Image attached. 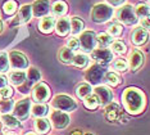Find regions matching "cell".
<instances>
[{
    "label": "cell",
    "instance_id": "cell-1",
    "mask_svg": "<svg viewBox=\"0 0 150 135\" xmlns=\"http://www.w3.org/2000/svg\"><path fill=\"white\" fill-rule=\"evenodd\" d=\"M125 108L132 115H137L145 107V96L136 88H128L123 93Z\"/></svg>",
    "mask_w": 150,
    "mask_h": 135
},
{
    "label": "cell",
    "instance_id": "cell-19",
    "mask_svg": "<svg viewBox=\"0 0 150 135\" xmlns=\"http://www.w3.org/2000/svg\"><path fill=\"white\" fill-rule=\"evenodd\" d=\"M54 25H55V21H54L53 17H44V18L40 21L39 27L40 31L44 34H50L54 29Z\"/></svg>",
    "mask_w": 150,
    "mask_h": 135
},
{
    "label": "cell",
    "instance_id": "cell-20",
    "mask_svg": "<svg viewBox=\"0 0 150 135\" xmlns=\"http://www.w3.org/2000/svg\"><path fill=\"white\" fill-rule=\"evenodd\" d=\"M69 22H71V30L69 31L72 32V35H74V36L80 35L83 30V22L78 18V17H73Z\"/></svg>",
    "mask_w": 150,
    "mask_h": 135
},
{
    "label": "cell",
    "instance_id": "cell-14",
    "mask_svg": "<svg viewBox=\"0 0 150 135\" xmlns=\"http://www.w3.org/2000/svg\"><path fill=\"white\" fill-rule=\"evenodd\" d=\"M32 17V9L31 5H23L21 9H19V13L17 16V18L14 19L13 25H23V23H27Z\"/></svg>",
    "mask_w": 150,
    "mask_h": 135
},
{
    "label": "cell",
    "instance_id": "cell-36",
    "mask_svg": "<svg viewBox=\"0 0 150 135\" xmlns=\"http://www.w3.org/2000/svg\"><path fill=\"white\" fill-rule=\"evenodd\" d=\"M9 70V59L6 53H0V72H6Z\"/></svg>",
    "mask_w": 150,
    "mask_h": 135
},
{
    "label": "cell",
    "instance_id": "cell-11",
    "mask_svg": "<svg viewBox=\"0 0 150 135\" xmlns=\"http://www.w3.org/2000/svg\"><path fill=\"white\" fill-rule=\"evenodd\" d=\"M33 99L37 100V102H45V100L49 99V95H50V90H49V86L44 82H40L37 84L35 88H33Z\"/></svg>",
    "mask_w": 150,
    "mask_h": 135
},
{
    "label": "cell",
    "instance_id": "cell-3",
    "mask_svg": "<svg viewBox=\"0 0 150 135\" xmlns=\"http://www.w3.org/2000/svg\"><path fill=\"white\" fill-rule=\"evenodd\" d=\"M53 107L57 111H62V112H72L76 109V102L68 95H57L53 99Z\"/></svg>",
    "mask_w": 150,
    "mask_h": 135
},
{
    "label": "cell",
    "instance_id": "cell-13",
    "mask_svg": "<svg viewBox=\"0 0 150 135\" xmlns=\"http://www.w3.org/2000/svg\"><path fill=\"white\" fill-rule=\"evenodd\" d=\"M91 55H93V58L96 62L101 64H105V63H109L112 59H113V53H112L109 49H94L91 51Z\"/></svg>",
    "mask_w": 150,
    "mask_h": 135
},
{
    "label": "cell",
    "instance_id": "cell-50",
    "mask_svg": "<svg viewBox=\"0 0 150 135\" xmlns=\"http://www.w3.org/2000/svg\"><path fill=\"white\" fill-rule=\"evenodd\" d=\"M0 126H1V125H0Z\"/></svg>",
    "mask_w": 150,
    "mask_h": 135
},
{
    "label": "cell",
    "instance_id": "cell-40",
    "mask_svg": "<svg viewBox=\"0 0 150 135\" xmlns=\"http://www.w3.org/2000/svg\"><path fill=\"white\" fill-rule=\"evenodd\" d=\"M68 49H71V50H78V48H80V44H78V40L77 39H71L69 41H68Z\"/></svg>",
    "mask_w": 150,
    "mask_h": 135
},
{
    "label": "cell",
    "instance_id": "cell-21",
    "mask_svg": "<svg viewBox=\"0 0 150 135\" xmlns=\"http://www.w3.org/2000/svg\"><path fill=\"white\" fill-rule=\"evenodd\" d=\"M52 9H53V14L55 17H63L67 13L68 6L64 1H57V3H54Z\"/></svg>",
    "mask_w": 150,
    "mask_h": 135
},
{
    "label": "cell",
    "instance_id": "cell-12",
    "mask_svg": "<svg viewBox=\"0 0 150 135\" xmlns=\"http://www.w3.org/2000/svg\"><path fill=\"white\" fill-rule=\"evenodd\" d=\"M52 122L57 129H64L69 124V117L62 111H54L52 113Z\"/></svg>",
    "mask_w": 150,
    "mask_h": 135
},
{
    "label": "cell",
    "instance_id": "cell-17",
    "mask_svg": "<svg viewBox=\"0 0 150 135\" xmlns=\"http://www.w3.org/2000/svg\"><path fill=\"white\" fill-rule=\"evenodd\" d=\"M105 116H107L108 121H115L121 117V108L115 103H110L107 108H105Z\"/></svg>",
    "mask_w": 150,
    "mask_h": 135
},
{
    "label": "cell",
    "instance_id": "cell-39",
    "mask_svg": "<svg viewBox=\"0 0 150 135\" xmlns=\"http://www.w3.org/2000/svg\"><path fill=\"white\" fill-rule=\"evenodd\" d=\"M114 70L117 71H126L127 70V62L123 58H119V59H115L114 61Z\"/></svg>",
    "mask_w": 150,
    "mask_h": 135
},
{
    "label": "cell",
    "instance_id": "cell-18",
    "mask_svg": "<svg viewBox=\"0 0 150 135\" xmlns=\"http://www.w3.org/2000/svg\"><path fill=\"white\" fill-rule=\"evenodd\" d=\"M55 30H57V34L60 36H66L71 30V22L68 18H59L57 22V26H55Z\"/></svg>",
    "mask_w": 150,
    "mask_h": 135
},
{
    "label": "cell",
    "instance_id": "cell-5",
    "mask_svg": "<svg viewBox=\"0 0 150 135\" xmlns=\"http://www.w3.org/2000/svg\"><path fill=\"white\" fill-rule=\"evenodd\" d=\"M104 75H105L104 68L101 67V66H99V64H94L86 71V74H85V79H86L91 85H98L99 82L103 80Z\"/></svg>",
    "mask_w": 150,
    "mask_h": 135
},
{
    "label": "cell",
    "instance_id": "cell-44",
    "mask_svg": "<svg viewBox=\"0 0 150 135\" xmlns=\"http://www.w3.org/2000/svg\"><path fill=\"white\" fill-rule=\"evenodd\" d=\"M109 3H110L112 5H121L122 3H125L126 0H108Z\"/></svg>",
    "mask_w": 150,
    "mask_h": 135
},
{
    "label": "cell",
    "instance_id": "cell-23",
    "mask_svg": "<svg viewBox=\"0 0 150 135\" xmlns=\"http://www.w3.org/2000/svg\"><path fill=\"white\" fill-rule=\"evenodd\" d=\"M35 127L40 134H46L50 130V122L46 119H37L35 122Z\"/></svg>",
    "mask_w": 150,
    "mask_h": 135
},
{
    "label": "cell",
    "instance_id": "cell-2",
    "mask_svg": "<svg viewBox=\"0 0 150 135\" xmlns=\"http://www.w3.org/2000/svg\"><path fill=\"white\" fill-rule=\"evenodd\" d=\"M112 17H113V8L108 4H103V3L95 5L91 12V18L96 23L108 22Z\"/></svg>",
    "mask_w": 150,
    "mask_h": 135
},
{
    "label": "cell",
    "instance_id": "cell-29",
    "mask_svg": "<svg viewBox=\"0 0 150 135\" xmlns=\"http://www.w3.org/2000/svg\"><path fill=\"white\" fill-rule=\"evenodd\" d=\"M3 10H4V13L6 16H13L17 10V3L13 1V0H8L3 5Z\"/></svg>",
    "mask_w": 150,
    "mask_h": 135
},
{
    "label": "cell",
    "instance_id": "cell-30",
    "mask_svg": "<svg viewBox=\"0 0 150 135\" xmlns=\"http://www.w3.org/2000/svg\"><path fill=\"white\" fill-rule=\"evenodd\" d=\"M13 106H14V102H13L11 98H5L4 100H0V112L1 113L11 112Z\"/></svg>",
    "mask_w": 150,
    "mask_h": 135
},
{
    "label": "cell",
    "instance_id": "cell-28",
    "mask_svg": "<svg viewBox=\"0 0 150 135\" xmlns=\"http://www.w3.org/2000/svg\"><path fill=\"white\" fill-rule=\"evenodd\" d=\"M73 64L76 67H80V68H85L88 63V58L86 57L85 54H77L73 57Z\"/></svg>",
    "mask_w": 150,
    "mask_h": 135
},
{
    "label": "cell",
    "instance_id": "cell-37",
    "mask_svg": "<svg viewBox=\"0 0 150 135\" xmlns=\"http://www.w3.org/2000/svg\"><path fill=\"white\" fill-rule=\"evenodd\" d=\"M112 51H114L117 54H123L126 51V45L122 41H115V43L112 44Z\"/></svg>",
    "mask_w": 150,
    "mask_h": 135
},
{
    "label": "cell",
    "instance_id": "cell-9",
    "mask_svg": "<svg viewBox=\"0 0 150 135\" xmlns=\"http://www.w3.org/2000/svg\"><path fill=\"white\" fill-rule=\"evenodd\" d=\"M32 13L36 18L44 17L49 13L50 10V3L49 0H35V3L31 5Z\"/></svg>",
    "mask_w": 150,
    "mask_h": 135
},
{
    "label": "cell",
    "instance_id": "cell-32",
    "mask_svg": "<svg viewBox=\"0 0 150 135\" xmlns=\"http://www.w3.org/2000/svg\"><path fill=\"white\" fill-rule=\"evenodd\" d=\"M83 103H85V107L88 109H95L99 106V100L96 98V95H91V94L85 98Z\"/></svg>",
    "mask_w": 150,
    "mask_h": 135
},
{
    "label": "cell",
    "instance_id": "cell-10",
    "mask_svg": "<svg viewBox=\"0 0 150 135\" xmlns=\"http://www.w3.org/2000/svg\"><path fill=\"white\" fill-rule=\"evenodd\" d=\"M95 95L99 100V104L101 106H107L112 102L113 99V94H112V90H109L107 86H96L95 89Z\"/></svg>",
    "mask_w": 150,
    "mask_h": 135
},
{
    "label": "cell",
    "instance_id": "cell-27",
    "mask_svg": "<svg viewBox=\"0 0 150 135\" xmlns=\"http://www.w3.org/2000/svg\"><path fill=\"white\" fill-rule=\"evenodd\" d=\"M73 51L68 48H62L59 51V59L64 62V63H71L73 61Z\"/></svg>",
    "mask_w": 150,
    "mask_h": 135
},
{
    "label": "cell",
    "instance_id": "cell-33",
    "mask_svg": "<svg viewBox=\"0 0 150 135\" xmlns=\"http://www.w3.org/2000/svg\"><path fill=\"white\" fill-rule=\"evenodd\" d=\"M135 14L136 17H140V18H148L149 17V8H148V5H145V4H139L137 6H136V9H135Z\"/></svg>",
    "mask_w": 150,
    "mask_h": 135
},
{
    "label": "cell",
    "instance_id": "cell-7",
    "mask_svg": "<svg viewBox=\"0 0 150 135\" xmlns=\"http://www.w3.org/2000/svg\"><path fill=\"white\" fill-rule=\"evenodd\" d=\"M9 62H11V66L14 70H18L21 71L23 68H27L28 67V61H27L26 55L19 53V51H12L8 57Z\"/></svg>",
    "mask_w": 150,
    "mask_h": 135
},
{
    "label": "cell",
    "instance_id": "cell-22",
    "mask_svg": "<svg viewBox=\"0 0 150 135\" xmlns=\"http://www.w3.org/2000/svg\"><path fill=\"white\" fill-rule=\"evenodd\" d=\"M11 82L13 85H16V86H19V85H22L23 82H25L26 80V74L23 71H14V72H12L11 74Z\"/></svg>",
    "mask_w": 150,
    "mask_h": 135
},
{
    "label": "cell",
    "instance_id": "cell-34",
    "mask_svg": "<svg viewBox=\"0 0 150 135\" xmlns=\"http://www.w3.org/2000/svg\"><path fill=\"white\" fill-rule=\"evenodd\" d=\"M105 81H107L108 85L115 86L119 84L121 79H119V76L117 74H114V72H108V74H105Z\"/></svg>",
    "mask_w": 150,
    "mask_h": 135
},
{
    "label": "cell",
    "instance_id": "cell-38",
    "mask_svg": "<svg viewBox=\"0 0 150 135\" xmlns=\"http://www.w3.org/2000/svg\"><path fill=\"white\" fill-rule=\"evenodd\" d=\"M108 31L110 34V36H119L122 34V26L118 25V23H112L108 27Z\"/></svg>",
    "mask_w": 150,
    "mask_h": 135
},
{
    "label": "cell",
    "instance_id": "cell-25",
    "mask_svg": "<svg viewBox=\"0 0 150 135\" xmlns=\"http://www.w3.org/2000/svg\"><path fill=\"white\" fill-rule=\"evenodd\" d=\"M112 36L108 35V34H100L98 37H96V43L99 45L100 49H107L109 45L112 44Z\"/></svg>",
    "mask_w": 150,
    "mask_h": 135
},
{
    "label": "cell",
    "instance_id": "cell-26",
    "mask_svg": "<svg viewBox=\"0 0 150 135\" xmlns=\"http://www.w3.org/2000/svg\"><path fill=\"white\" fill-rule=\"evenodd\" d=\"M91 85L90 84H81V85H78V88L76 90V94L78 98H81V99H85L87 95H90L91 94Z\"/></svg>",
    "mask_w": 150,
    "mask_h": 135
},
{
    "label": "cell",
    "instance_id": "cell-47",
    "mask_svg": "<svg viewBox=\"0 0 150 135\" xmlns=\"http://www.w3.org/2000/svg\"><path fill=\"white\" fill-rule=\"evenodd\" d=\"M4 135H16V134H13V133H5Z\"/></svg>",
    "mask_w": 150,
    "mask_h": 135
},
{
    "label": "cell",
    "instance_id": "cell-45",
    "mask_svg": "<svg viewBox=\"0 0 150 135\" xmlns=\"http://www.w3.org/2000/svg\"><path fill=\"white\" fill-rule=\"evenodd\" d=\"M71 135H82V131H81V130H74Z\"/></svg>",
    "mask_w": 150,
    "mask_h": 135
},
{
    "label": "cell",
    "instance_id": "cell-4",
    "mask_svg": "<svg viewBox=\"0 0 150 135\" xmlns=\"http://www.w3.org/2000/svg\"><path fill=\"white\" fill-rule=\"evenodd\" d=\"M78 44L83 51L91 53L95 49V45H96V36L93 31H83L81 34L80 39H78Z\"/></svg>",
    "mask_w": 150,
    "mask_h": 135
},
{
    "label": "cell",
    "instance_id": "cell-48",
    "mask_svg": "<svg viewBox=\"0 0 150 135\" xmlns=\"http://www.w3.org/2000/svg\"><path fill=\"white\" fill-rule=\"evenodd\" d=\"M26 135H36V134H33V133H27Z\"/></svg>",
    "mask_w": 150,
    "mask_h": 135
},
{
    "label": "cell",
    "instance_id": "cell-41",
    "mask_svg": "<svg viewBox=\"0 0 150 135\" xmlns=\"http://www.w3.org/2000/svg\"><path fill=\"white\" fill-rule=\"evenodd\" d=\"M13 90L12 88H9V86H5V88H3L1 90H0V95L3 96V98H11Z\"/></svg>",
    "mask_w": 150,
    "mask_h": 135
},
{
    "label": "cell",
    "instance_id": "cell-8",
    "mask_svg": "<svg viewBox=\"0 0 150 135\" xmlns=\"http://www.w3.org/2000/svg\"><path fill=\"white\" fill-rule=\"evenodd\" d=\"M30 108H31V102L30 99H22L17 102L14 107V116L19 120H26L30 115Z\"/></svg>",
    "mask_w": 150,
    "mask_h": 135
},
{
    "label": "cell",
    "instance_id": "cell-49",
    "mask_svg": "<svg viewBox=\"0 0 150 135\" xmlns=\"http://www.w3.org/2000/svg\"><path fill=\"white\" fill-rule=\"evenodd\" d=\"M85 135H94V134H91V133H87V134H85Z\"/></svg>",
    "mask_w": 150,
    "mask_h": 135
},
{
    "label": "cell",
    "instance_id": "cell-35",
    "mask_svg": "<svg viewBox=\"0 0 150 135\" xmlns=\"http://www.w3.org/2000/svg\"><path fill=\"white\" fill-rule=\"evenodd\" d=\"M1 120H3V122H4L8 127H11V129H14V127H17L19 125V122L17 121L16 117H13L11 115H4Z\"/></svg>",
    "mask_w": 150,
    "mask_h": 135
},
{
    "label": "cell",
    "instance_id": "cell-16",
    "mask_svg": "<svg viewBox=\"0 0 150 135\" xmlns=\"http://www.w3.org/2000/svg\"><path fill=\"white\" fill-rule=\"evenodd\" d=\"M146 40H148V31L141 29V27H137V29L134 30L131 41L135 45H142L146 43Z\"/></svg>",
    "mask_w": 150,
    "mask_h": 135
},
{
    "label": "cell",
    "instance_id": "cell-43",
    "mask_svg": "<svg viewBox=\"0 0 150 135\" xmlns=\"http://www.w3.org/2000/svg\"><path fill=\"white\" fill-rule=\"evenodd\" d=\"M6 84H8V80H6L5 76H0V89L5 88Z\"/></svg>",
    "mask_w": 150,
    "mask_h": 135
},
{
    "label": "cell",
    "instance_id": "cell-31",
    "mask_svg": "<svg viewBox=\"0 0 150 135\" xmlns=\"http://www.w3.org/2000/svg\"><path fill=\"white\" fill-rule=\"evenodd\" d=\"M32 115L39 117V119H42L44 116L47 115V107L45 104H36L32 108Z\"/></svg>",
    "mask_w": 150,
    "mask_h": 135
},
{
    "label": "cell",
    "instance_id": "cell-15",
    "mask_svg": "<svg viewBox=\"0 0 150 135\" xmlns=\"http://www.w3.org/2000/svg\"><path fill=\"white\" fill-rule=\"evenodd\" d=\"M144 63V55H142L141 51L139 50H134L131 54H129V58H128V64H129V68L132 71H136L137 68H140Z\"/></svg>",
    "mask_w": 150,
    "mask_h": 135
},
{
    "label": "cell",
    "instance_id": "cell-24",
    "mask_svg": "<svg viewBox=\"0 0 150 135\" xmlns=\"http://www.w3.org/2000/svg\"><path fill=\"white\" fill-rule=\"evenodd\" d=\"M27 77H28V81H30V85L32 84H36L41 80V74L40 71L35 67H30L28 71H27Z\"/></svg>",
    "mask_w": 150,
    "mask_h": 135
},
{
    "label": "cell",
    "instance_id": "cell-42",
    "mask_svg": "<svg viewBox=\"0 0 150 135\" xmlns=\"http://www.w3.org/2000/svg\"><path fill=\"white\" fill-rule=\"evenodd\" d=\"M141 29H144V30H146V31L149 30V19H148V18L141 19Z\"/></svg>",
    "mask_w": 150,
    "mask_h": 135
},
{
    "label": "cell",
    "instance_id": "cell-46",
    "mask_svg": "<svg viewBox=\"0 0 150 135\" xmlns=\"http://www.w3.org/2000/svg\"><path fill=\"white\" fill-rule=\"evenodd\" d=\"M1 30H3V22H1V19H0V32H1Z\"/></svg>",
    "mask_w": 150,
    "mask_h": 135
},
{
    "label": "cell",
    "instance_id": "cell-6",
    "mask_svg": "<svg viewBox=\"0 0 150 135\" xmlns=\"http://www.w3.org/2000/svg\"><path fill=\"white\" fill-rule=\"evenodd\" d=\"M118 19L125 25H135L137 22V17L131 5H125L118 10Z\"/></svg>",
    "mask_w": 150,
    "mask_h": 135
}]
</instances>
